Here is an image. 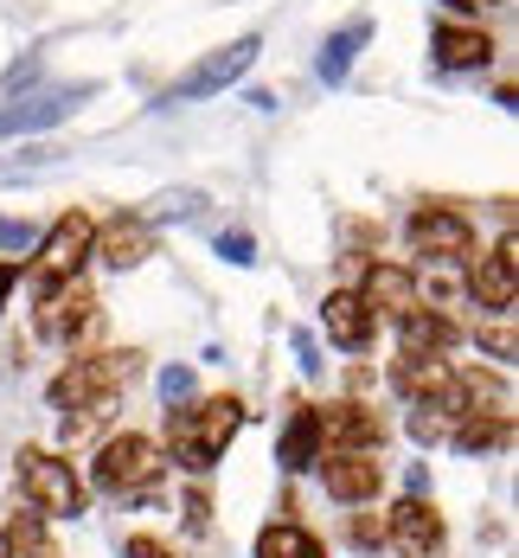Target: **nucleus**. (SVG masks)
Wrapping results in <instances>:
<instances>
[{
	"instance_id": "13",
	"label": "nucleus",
	"mask_w": 519,
	"mask_h": 558,
	"mask_svg": "<svg viewBox=\"0 0 519 558\" xmlns=\"http://www.w3.org/2000/svg\"><path fill=\"white\" fill-rule=\"evenodd\" d=\"M90 251H97L110 270H135V264L155 257V225L148 219H110V225H97Z\"/></svg>"
},
{
	"instance_id": "31",
	"label": "nucleus",
	"mask_w": 519,
	"mask_h": 558,
	"mask_svg": "<svg viewBox=\"0 0 519 558\" xmlns=\"http://www.w3.org/2000/svg\"><path fill=\"white\" fill-rule=\"evenodd\" d=\"M0 244H26V225H7V219H0Z\"/></svg>"
},
{
	"instance_id": "9",
	"label": "nucleus",
	"mask_w": 519,
	"mask_h": 558,
	"mask_svg": "<svg viewBox=\"0 0 519 558\" xmlns=\"http://www.w3.org/2000/svg\"><path fill=\"white\" fill-rule=\"evenodd\" d=\"M385 539H392L404 558H443V546H449V533H443V513H436L430 501H417V495L385 513Z\"/></svg>"
},
{
	"instance_id": "12",
	"label": "nucleus",
	"mask_w": 519,
	"mask_h": 558,
	"mask_svg": "<svg viewBox=\"0 0 519 558\" xmlns=\"http://www.w3.org/2000/svg\"><path fill=\"white\" fill-rule=\"evenodd\" d=\"M314 424H321V449H379V437H385V417H379V411H366L359 398L321 404V411H314Z\"/></svg>"
},
{
	"instance_id": "19",
	"label": "nucleus",
	"mask_w": 519,
	"mask_h": 558,
	"mask_svg": "<svg viewBox=\"0 0 519 558\" xmlns=\"http://www.w3.org/2000/svg\"><path fill=\"white\" fill-rule=\"evenodd\" d=\"M507 437H514V411H507V404H481V411L456 417V437H449V444H456L461 456H481V449H501Z\"/></svg>"
},
{
	"instance_id": "28",
	"label": "nucleus",
	"mask_w": 519,
	"mask_h": 558,
	"mask_svg": "<svg viewBox=\"0 0 519 558\" xmlns=\"http://www.w3.org/2000/svg\"><path fill=\"white\" fill-rule=\"evenodd\" d=\"M219 251H225L231 264H250V231H225V238H219Z\"/></svg>"
},
{
	"instance_id": "10",
	"label": "nucleus",
	"mask_w": 519,
	"mask_h": 558,
	"mask_svg": "<svg viewBox=\"0 0 519 558\" xmlns=\"http://www.w3.org/2000/svg\"><path fill=\"white\" fill-rule=\"evenodd\" d=\"M97 90L90 84H64V90H39V97H20V104H7L0 110V135H33V129H52V122H71V116L84 110Z\"/></svg>"
},
{
	"instance_id": "6",
	"label": "nucleus",
	"mask_w": 519,
	"mask_h": 558,
	"mask_svg": "<svg viewBox=\"0 0 519 558\" xmlns=\"http://www.w3.org/2000/svg\"><path fill=\"white\" fill-rule=\"evenodd\" d=\"M135 366H141L135 353H90V360H71L52 379V404L71 411V404H84V398H115L122 379H135Z\"/></svg>"
},
{
	"instance_id": "30",
	"label": "nucleus",
	"mask_w": 519,
	"mask_h": 558,
	"mask_svg": "<svg viewBox=\"0 0 519 558\" xmlns=\"http://www.w3.org/2000/svg\"><path fill=\"white\" fill-rule=\"evenodd\" d=\"M13 282H20V270H13V264H0V308H7V295H13Z\"/></svg>"
},
{
	"instance_id": "23",
	"label": "nucleus",
	"mask_w": 519,
	"mask_h": 558,
	"mask_svg": "<svg viewBox=\"0 0 519 558\" xmlns=\"http://www.w3.org/2000/svg\"><path fill=\"white\" fill-rule=\"evenodd\" d=\"M257 558H328V553H321V539L301 533L295 520H276V526L257 533Z\"/></svg>"
},
{
	"instance_id": "26",
	"label": "nucleus",
	"mask_w": 519,
	"mask_h": 558,
	"mask_svg": "<svg viewBox=\"0 0 519 558\" xmlns=\"http://www.w3.org/2000/svg\"><path fill=\"white\" fill-rule=\"evenodd\" d=\"M481 347H494V360H514V315H494V328L481 322Z\"/></svg>"
},
{
	"instance_id": "11",
	"label": "nucleus",
	"mask_w": 519,
	"mask_h": 558,
	"mask_svg": "<svg viewBox=\"0 0 519 558\" xmlns=\"http://www.w3.org/2000/svg\"><path fill=\"white\" fill-rule=\"evenodd\" d=\"M410 251H417V257H430V264H461V257L474 251V231H468L461 213L423 206V213L410 219Z\"/></svg>"
},
{
	"instance_id": "8",
	"label": "nucleus",
	"mask_w": 519,
	"mask_h": 558,
	"mask_svg": "<svg viewBox=\"0 0 519 558\" xmlns=\"http://www.w3.org/2000/svg\"><path fill=\"white\" fill-rule=\"evenodd\" d=\"M321 482L334 501H372L385 488V462L379 449H321Z\"/></svg>"
},
{
	"instance_id": "29",
	"label": "nucleus",
	"mask_w": 519,
	"mask_h": 558,
	"mask_svg": "<svg viewBox=\"0 0 519 558\" xmlns=\"http://www.w3.org/2000/svg\"><path fill=\"white\" fill-rule=\"evenodd\" d=\"M122 558H173V553L161 546V539H141V533H135V539L122 546Z\"/></svg>"
},
{
	"instance_id": "3",
	"label": "nucleus",
	"mask_w": 519,
	"mask_h": 558,
	"mask_svg": "<svg viewBox=\"0 0 519 558\" xmlns=\"http://www.w3.org/2000/svg\"><path fill=\"white\" fill-rule=\"evenodd\" d=\"M90 482L103 495H148L161 482V449H155V437H141V430L110 437V444L97 449V462H90Z\"/></svg>"
},
{
	"instance_id": "17",
	"label": "nucleus",
	"mask_w": 519,
	"mask_h": 558,
	"mask_svg": "<svg viewBox=\"0 0 519 558\" xmlns=\"http://www.w3.org/2000/svg\"><path fill=\"white\" fill-rule=\"evenodd\" d=\"M449 360L443 353H398V366H392V386H398V398H410V404H436L443 391H449Z\"/></svg>"
},
{
	"instance_id": "16",
	"label": "nucleus",
	"mask_w": 519,
	"mask_h": 558,
	"mask_svg": "<svg viewBox=\"0 0 519 558\" xmlns=\"http://www.w3.org/2000/svg\"><path fill=\"white\" fill-rule=\"evenodd\" d=\"M359 302H366L372 315H385V322H404L410 308H423L417 277L398 270V264H372V270H366V289H359Z\"/></svg>"
},
{
	"instance_id": "20",
	"label": "nucleus",
	"mask_w": 519,
	"mask_h": 558,
	"mask_svg": "<svg viewBox=\"0 0 519 558\" xmlns=\"http://www.w3.org/2000/svg\"><path fill=\"white\" fill-rule=\"evenodd\" d=\"M430 52H436L443 71H474V64H487V58H494V39H487L481 26H436Z\"/></svg>"
},
{
	"instance_id": "18",
	"label": "nucleus",
	"mask_w": 519,
	"mask_h": 558,
	"mask_svg": "<svg viewBox=\"0 0 519 558\" xmlns=\"http://www.w3.org/2000/svg\"><path fill=\"white\" fill-rule=\"evenodd\" d=\"M276 456H283L288 475H301V469H314V462H321V424H314V404H288Z\"/></svg>"
},
{
	"instance_id": "15",
	"label": "nucleus",
	"mask_w": 519,
	"mask_h": 558,
	"mask_svg": "<svg viewBox=\"0 0 519 558\" xmlns=\"http://www.w3.org/2000/svg\"><path fill=\"white\" fill-rule=\"evenodd\" d=\"M321 328L334 335V347H346V353H366V347H372V335H379V315H372L353 289H334V295L321 302Z\"/></svg>"
},
{
	"instance_id": "21",
	"label": "nucleus",
	"mask_w": 519,
	"mask_h": 558,
	"mask_svg": "<svg viewBox=\"0 0 519 558\" xmlns=\"http://www.w3.org/2000/svg\"><path fill=\"white\" fill-rule=\"evenodd\" d=\"M398 335H404V353H449L461 340V328L443 315V308H410L398 322Z\"/></svg>"
},
{
	"instance_id": "1",
	"label": "nucleus",
	"mask_w": 519,
	"mask_h": 558,
	"mask_svg": "<svg viewBox=\"0 0 519 558\" xmlns=\"http://www.w3.org/2000/svg\"><path fill=\"white\" fill-rule=\"evenodd\" d=\"M237 424H244V404L237 398H206V404H193V411H173L168 417V444H173V462H186L193 475H206L225 444L237 437Z\"/></svg>"
},
{
	"instance_id": "5",
	"label": "nucleus",
	"mask_w": 519,
	"mask_h": 558,
	"mask_svg": "<svg viewBox=\"0 0 519 558\" xmlns=\"http://www.w3.org/2000/svg\"><path fill=\"white\" fill-rule=\"evenodd\" d=\"M257 52H263V39L257 33H244V39H231V46H219V52H206L180 84L168 90V104H199V97H219V90H231L250 64H257Z\"/></svg>"
},
{
	"instance_id": "14",
	"label": "nucleus",
	"mask_w": 519,
	"mask_h": 558,
	"mask_svg": "<svg viewBox=\"0 0 519 558\" xmlns=\"http://www.w3.org/2000/svg\"><path fill=\"white\" fill-rule=\"evenodd\" d=\"M474 295L494 308V315H514V295H519V244L501 238L481 264H474Z\"/></svg>"
},
{
	"instance_id": "32",
	"label": "nucleus",
	"mask_w": 519,
	"mask_h": 558,
	"mask_svg": "<svg viewBox=\"0 0 519 558\" xmlns=\"http://www.w3.org/2000/svg\"><path fill=\"white\" fill-rule=\"evenodd\" d=\"M443 7H456V13H481V7H494V0H443Z\"/></svg>"
},
{
	"instance_id": "25",
	"label": "nucleus",
	"mask_w": 519,
	"mask_h": 558,
	"mask_svg": "<svg viewBox=\"0 0 519 558\" xmlns=\"http://www.w3.org/2000/svg\"><path fill=\"white\" fill-rule=\"evenodd\" d=\"M115 417V398H84V404H71L64 411V444H84L90 430H103Z\"/></svg>"
},
{
	"instance_id": "2",
	"label": "nucleus",
	"mask_w": 519,
	"mask_h": 558,
	"mask_svg": "<svg viewBox=\"0 0 519 558\" xmlns=\"http://www.w3.org/2000/svg\"><path fill=\"white\" fill-rule=\"evenodd\" d=\"M20 488H26L33 513H46V520H77L90 507V488L77 482V469L46 449H20Z\"/></svg>"
},
{
	"instance_id": "27",
	"label": "nucleus",
	"mask_w": 519,
	"mask_h": 558,
	"mask_svg": "<svg viewBox=\"0 0 519 558\" xmlns=\"http://www.w3.org/2000/svg\"><path fill=\"white\" fill-rule=\"evenodd\" d=\"M161 391H168V404L193 398V373H186V366H168V373H161Z\"/></svg>"
},
{
	"instance_id": "33",
	"label": "nucleus",
	"mask_w": 519,
	"mask_h": 558,
	"mask_svg": "<svg viewBox=\"0 0 519 558\" xmlns=\"http://www.w3.org/2000/svg\"><path fill=\"white\" fill-rule=\"evenodd\" d=\"M0 558H7V553H0Z\"/></svg>"
},
{
	"instance_id": "4",
	"label": "nucleus",
	"mask_w": 519,
	"mask_h": 558,
	"mask_svg": "<svg viewBox=\"0 0 519 558\" xmlns=\"http://www.w3.org/2000/svg\"><path fill=\"white\" fill-rule=\"evenodd\" d=\"M90 238H97V225L84 219V213H64V219L39 238L33 270H20V277H33V295H39V289H52V282L77 277V270H84V257H90Z\"/></svg>"
},
{
	"instance_id": "24",
	"label": "nucleus",
	"mask_w": 519,
	"mask_h": 558,
	"mask_svg": "<svg viewBox=\"0 0 519 558\" xmlns=\"http://www.w3.org/2000/svg\"><path fill=\"white\" fill-rule=\"evenodd\" d=\"M372 39V20H353L346 33H334L328 46H321V84H341L346 71H353V52Z\"/></svg>"
},
{
	"instance_id": "7",
	"label": "nucleus",
	"mask_w": 519,
	"mask_h": 558,
	"mask_svg": "<svg viewBox=\"0 0 519 558\" xmlns=\"http://www.w3.org/2000/svg\"><path fill=\"white\" fill-rule=\"evenodd\" d=\"M90 315H97V302H90V289L71 277V282H52V289H39V308H33V328L39 340H52V347H71V340L90 328Z\"/></svg>"
},
{
	"instance_id": "22",
	"label": "nucleus",
	"mask_w": 519,
	"mask_h": 558,
	"mask_svg": "<svg viewBox=\"0 0 519 558\" xmlns=\"http://www.w3.org/2000/svg\"><path fill=\"white\" fill-rule=\"evenodd\" d=\"M0 553L7 558H58L52 533H46V513H13L7 533H0Z\"/></svg>"
}]
</instances>
